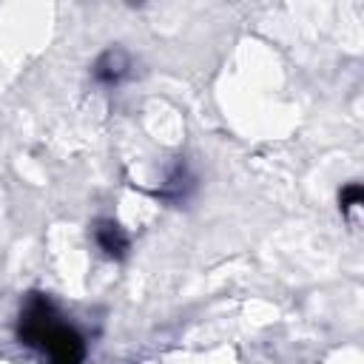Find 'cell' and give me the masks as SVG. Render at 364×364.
Returning a JSON list of instances; mask_svg holds the SVG:
<instances>
[{
    "instance_id": "3",
    "label": "cell",
    "mask_w": 364,
    "mask_h": 364,
    "mask_svg": "<svg viewBox=\"0 0 364 364\" xmlns=\"http://www.w3.org/2000/svg\"><path fill=\"white\" fill-rule=\"evenodd\" d=\"M94 236H97V245L108 256H122L128 250V239H125V233H122V228L117 222H100L94 228Z\"/></svg>"
},
{
    "instance_id": "2",
    "label": "cell",
    "mask_w": 364,
    "mask_h": 364,
    "mask_svg": "<svg viewBox=\"0 0 364 364\" xmlns=\"http://www.w3.org/2000/svg\"><path fill=\"white\" fill-rule=\"evenodd\" d=\"M94 74H97L100 82H108V85L119 82V80L128 74V57H125V51H119V48H108V51L97 60Z\"/></svg>"
},
{
    "instance_id": "1",
    "label": "cell",
    "mask_w": 364,
    "mask_h": 364,
    "mask_svg": "<svg viewBox=\"0 0 364 364\" xmlns=\"http://www.w3.org/2000/svg\"><path fill=\"white\" fill-rule=\"evenodd\" d=\"M20 338L48 355L51 364H80L85 355L82 338L77 330L54 313L46 296H31L20 313Z\"/></svg>"
},
{
    "instance_id": "4",
    "label": "cell",
    "mask_w": 364,
    "mask_h": 364,
    "mask_svg": "<svg viewBox=\"0 0 364 364\" xmlns=\"http://www.w3.org/2000/svg\"><path fill=\"white\" fill-rule=\"evenodd\" d=\"M358 202H361V185L353 182V185H347V188L341 191V208L347 210V208H355Z\"/></svg>"
}]
</instances>
